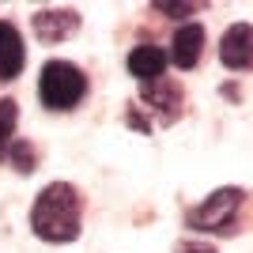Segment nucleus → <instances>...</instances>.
Returning a JSON list of instances; mask_svg holds the SVG:
<instances>
[{"instance_id":"7","label":"nucleus","mask_w":253,"mask_h":253,"mask_svg":"<svg viewBox=\"0 0 253 253\" xmlns=\"http://www.w3.org/2000/svg\"><path fill=\"white\" fill-rule=\"evenodd\" d=\"M27 64V45H23V34L11 27V23H0V80L8 84L23 72Z\"/></svg>"},{"instance_id":"11","label":"nucleus","mask_w":253,"mask_h":253,"mask_svg":"<svg viewBox=\"0 0 253 253\" xmlns=\"http://www.w3.org/2000/svg\"><path fill=\"white\" fill-rule=\"evenodd\" d=\"M4 159H8L19 174H31V170H34V144H31V140H11L8 151H4Z\"/></svg>"},{"instance_id":"3","label":"nucleus","mask_w":253,"mask_h":253,"mask_svg":"<svg viewBox=\"0 0 253 253\" xmlns=\"http://www.w3.org/2000/svg\"><path fill=\"white\" fill-rule=\"evenodd\" d=\"M242 204H246V189L238 185H227V189H215L201 208L189 211V227L193 231H227L234 234L238 227V215H242Z\"/></svg>"},{"instance_id":"8","label":"nucleus","mask_w":253,"mask_h":253,"mask_svg":"<svg viewBox=\"0 0 253 253\" xmlns=\"http://www.w3.org/2000/svg\"><path fill=\"white\" fill-rule=\"evenodd\" d=\"M128 72L136 76L140 84H151L159 76H167V53L159 45H136L128 53Z\"/></svg>"},{"instance_id":"4","label":"nucleus","mask_w":253,"mask_h":253,"mask_svg":"<svg viewBox=\"0 0 253 253\" xmlns=\"http://www.w3.org/2000/svg\"><path fill=\"white\" fill-rule=\"evenodd\" d=\"M140 117L151 114L159 125H170V121H178L181 114V87L170 80V76H159L151 84L140 87V106H132Z\"/></svg>"},{"instance_id":"13","label":"nucleus","mask_w":253,"mask_h":253,"mask_svg":"<svg viewBox=\"0 0 253 253\" xmlns=\"http://www.w3.org/2000/svg\"><path fill=\"white\" fill-rule=\"evenodd\" d=\"M174 253H219V250H215V246H208V242H193V238H189V242H181Z\"/></svg>"},{"instance_id":"6","label":"nucleus","mask_w":253,"mask_h":253,"mask_svg":"<svg viewBox=\"0 0 253 253\" xmlns=\"http://www.w3.org/2000/svg\"><path fill=\"white\" fill-rule=\"evenodd\" d=\"M219 57L227 68H234V72H246L253 64V31L250 23H234L231 31L223 34V45H219Z\"/></svg>"},{"instance_id":"9","label":"nucleus","mask_w":253,"mask_h":253,"mask_svg":"<svg viewBox=\"0 0 253 253\" xmlns=\"http://www.w3.org/2000/svg\"><path fill=\"white\" fill-rule=\"evenodd\" d=\"M201 53H204V27L201 23H185L178 34H174V64L178 68H193V64L201 61Z\"/></svg>"},{"instance_id":"5","label":"nucleus","mask_w":253,"mask_h":253,"mask_svg":"<svg viewBox=\"0 0 253 253\" xmlns=\"http://www.w3.org/2000/svg\"><path fill=\"white\" fill-rule=\"evenodd\" d=\"M31 27H34V34H38L42 42H64V38H72V34L80 31V11H72V8L34 11Z\"/></svg>"},{"instance_id":"1","label":"nucleus","mask_w":253,"mask_h":253,"mask_svg":"<svg viewBox=\"0 0 253 253\" xmlns=\"http://www.w3.org/2000/svg\"><path fill=\"white\" fill-rule=\"evenodd\" d=\"M80 219H84V201H80V189L68 185V181L45 185L31 208V227L45 242H72V238H80Z\"/></svg>"},{"instance_id":"12","label":"nucleus","mask_w":253,"mask_h":253,"mask_svg":"<svg viewBox=\"0 0 253 253\" xmlns=\"http://www.w3.org/2000/svg\"><path fill=\"white\" fill-rule=\"evenodd\" d=\"M151 8H155L159 15H170V19H181V15H193V11L201 8V4H170V0H159V4H151Z\"/></svg>"},{"instance_id":"10","label":"nucleus","mask_w":253,"mask_h":253,"mask_svg":"<svg viewBox=\"0 0 253 253\" xmlns=\"http://www.w3.org/2000/svg\"><path fill=\"white\" fill-rule=\"evenodd\" d=\"M15 125H19V106L15 98H0V163H4V151L15 140Z\"/></svg>"},{"instance_id":"2","label":"nucleus","mask_w":253,"mask_h":253,"mask_svg":"<svg viewBox=\"0 0 253 253\" xmlns=\"http://www.w3.org/2000/svg\"><path fill=\"white\" fill-rule=\"evenodd\" d=\"M87 95V76L72 61H49L38 76V98L45 110H72Z\"/></svg>"}]
</instances>
